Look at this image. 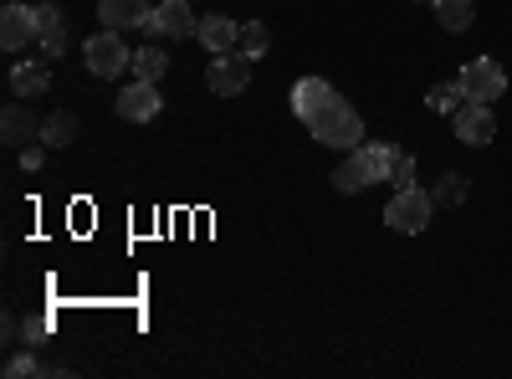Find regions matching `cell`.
<instances>
[{
  "mask_svg": "<svg viewBox=\"0 0 512 379\" xmlns=\"http://www.w3.org/2000/svg\"><path fill=\"white\" fill-rule=\"evenodd\" d=\"M313 139L318 144H328V149H359V139H364V123H359V108L354 103H344V98H333L313 123Z\"/></svg>",
  "mask_w": 512,
  "mask_h": 379,
  "instance_id": "cell-1",
  "label": "cell"
},
{
  "mask_svg": "<svg viewBox=\"0 0 512 379\" xmlns=\"http://www.w3.org/2000/svg\"><path fill=\"white\" fill-rule=\"evenodd\" d=\"M82 62H88V72L93 77H118V72H128L134 67V52L123 47V36L118 31H98V36H88L82 41Z\"/></svg>",
  "mask_w": 512,
  "mask_h": 379,
  "instance_id": "cell-2",
  "label": "cell"
},
{
  "mask_svg": "<svg viewBox=\"0 0 512 379\" xmlns=\"http://www.w3.org/2000/svg\"><path fill=\"white\" fill-rule=\"evenodd\" d=\"M431 210H436V200L410 185V190H395V200L384 205V221H390L400 236H420L425 226H431Z\"/></svg>",
  "mask_w": 512,
  "mask_h": 379,
  "instance_id": "cell-3",
  "label": "cell"
},
{
  "mask_svg": "<svg viewBox=\"0 0 512 379\" xmlns=\"http://www.w3.org/2000/svg\"><path fill=\"white\" fill-rule=\"evenodd\" d=\"M251 67H256V57H246V52H221V57H210V67H205L210 93H216V98H236V93H246Z\"/></svg>",
  "mask_w": 512,
  "mask_h": 379,
  "instance_id": "cell-4",
  "label": "cell"
},
{
  "mask_svg": "<svg viewBox=\"0 0 512 379\" xmlns=\"http://www.w3.org/2000/svg\"><path fill=\"white\" fill-rule=\"evenodd\" d=\"M461 93H466V103H492V98H502V88H507V72L492 62V57H472L461 67Z\"/></svg>",
  "mask_w": 512,
  "mask_h": 379,
  "instance_id": "cell-5",
  "label": "cell"
},
{
  "mask_svg": "<svg viewBox=\"0 0 512 379\" xmlns=\"http://www.w3.org/2000/svg\"><path fill=\"white\" fill-rule=\"evenodd\" d=\"M456 139H461V144H472V149L492 144V139H497L492 103H461V108H456Z\"/></svg>",
  "mask_w": 512,
  "mask_h": 379,
  "instance_id": "cell-6",
  "label": "cell"
},
{
  "mask_svg": "<svg viewBox=\"0 0 512 379\" xmlns=\"http://www.w3.org/2000/svg\"><path fill=\"white\" fill-rule=\"evenodd\" d=\"M159 108H164V98H159V88L154 82H128V88L118 93V118H128V123H149V118H159Z\"/></svg>",
  "mask_w": 512,
  "mask_h": 379,
  "instance_id": "cell-7",
  "label": "cell"
},
{
  "mask_svg": "<svg viewBox=\"0 0 512 379\" xmlns=\"http://www.w3.org/2000/svg\"><path fill=\"white\" fill-rule=\"evenodd\" d=\"M149 36H195V16H190V0H164V6L149 11L144 21Z\"/></svg>",
  "mask_w": 512,
  "mask_h": 379,
  "instance_id": "cell-8",
  "label": "cell"
},
{
  "mask_svg": "<svg viewBox=\"0 0 512 379\" xmlns=\"http://www.w3.org/2000/svg\"><path fill=\"white\" fill-rule=\"evenodd\" d=\"M333 98H338V93H333V82H328V77H303V82L292 88V113L303 118V123H313Z\"/></svg>",
  "mask_w": 512,
  "mask_h": 379,
  "instance_id": "cell-9",
  "label": "cell"
},
{
  "mask_svg": "<svg viewBox=\"0 0 512 379\" xmlns=\"http://www.w3.org/2000/svg\"><path fill=\"white\" fill-rule=\"evenodd\" d=\"M31 41H41L36 21H31V6H6V11H0V47L21 52V47H31Z\"/></svg>",
  "mask_w": 512,
  "mask_h": 379,
  "instance_id": "cell-10",
  "label": "cell"
},
{
  "mask_svg": "<svg viewBox=\"0 0 512 379\" xmlns=\"http://www.w3.org/2000/svg\"><path fill=\"white\" fill-rule=\"evenodd\" d=\"M364 185H374V164H369V154H364V144H359V149H349V159L333 170V190H338V195H359Z\"/></svg>",
  "mask_w": 512,
  "mask_h": 379,
  "instance_id": "cell-11",
  "label": "cell"
},
{
  "mask_svg": "<svg viewBox=\"0 0 512 379\" xmlns=\"http://www.w3.org/2000/svg\"><path fill=\"white\" fill-rule=\"evenodd\" d=\"M0 134H6V144L21 154L31 139H41V123H36V113L26 103H11L6 113H0Z\"/></svg>",
  "mask_w": 512,
  "mask_h": 379,
  "instance_id": "cell-12",
  "label": "cell"
},
{
  "mask_svg": "<svg viewBox=\"0 0 512 379\" xmlns=\"http://www.w3.org/2000/svg\"><path fill=\"white\" fill-rule=\"evenodd\" d=\"M195 36H200V47H205L210 57H221V52H236L241 26H236L231 16H205V21L195 26Z\"/></svg>",
  "mask_w": 512,
  "mask_h": 379,
  "instance_id": "cell-13",
  "label": "cell"
},
{
  "mask_svg": "<svg viewBox=\"0 0 512 379\" xmlns=\"http://www.w3.org/2000/svg\"><path fill=\"white\" fill-rule=\"evenodd\" d=\"M98 21L108 31H128L149 21V0H98Z\"/></svg>",
  "mask_w": 512,
  "mask_h": 379,
  "instance_id": "cell-14",
  "label": "cell"
},
{
  "mask_svg": "<svg viewBox=\"0 0 512 379\" xmlns=\"http://www.w3.org/2000/svg\"><path fill=\"white\" fill-rule=\"evenodd\" d=\"M52 88V67L47 62H21L16 72H11V93L16 98H41Z\"/></svg>",
  "mask_w": 512,
  "mask_h": 379,
  "instance_id": "cell-15",
  "label": "cell"
},
{
  "mask_svg": "<svg viewBox=\"0 0 512 379\" xmlns=\"http://www.w3.org/2000/svg\"><path fill=\"white\" fill-rule=\"evenodd\" d=\"M77 139V118L62 108V113H52V118H41V144L47 149H67Z\"/></svg>",
  "mask_w": 512,
  "mask_h": 379,
  "instance_id": "cell-16",
  "label": "cell"
},
{
  "mask_svg": "<svg viewBox=\"0 0 512 379\" xmlns=\"http://www.w3.org/2000/svg\"><path fill=\"white\" fill-rule=\"evenodd\" d=\"M128 72H134L139 82H159V77L169 72V52H159L154 41H149V47H139V52H134V67H128Z\"/></svg>",
  "mask_w": 512,
  "mask_h": 379,
  "instance_id": "cell-17",
  "label": "cell"
},
{
  "mask_svg": "<svg viewBox=\"0 0 512 379\" xmlns=\"http://www.w3.org/2000/svg\"><path fill=\"white\" fill-rule=\"evenodd\" d=\"M267 47H272V31H267L262 21H246L241 36H236V52H246V57H267Z\"/></svg>",
  "mask_w": 512,
  "mask_h": 379,
  "instance_id": "cell-18",
  "label": "cell"
},
{
  "mask_svg": "<svg viewBox=\"0 0 512 379\" xmlns=\"http://www.w3.org/2000/svg\"><path fill=\"white\" fill-rule=\"evenodd\" d=\"M436 16H441L446 31H466L477 11H472V0H436Z\"/></svg>",
  "mask_w": 512,
  "mask_h": 379,
  "instance_id": "cell-19",
  "label": "cell"
},
{
  "mask_svg": "<svg viewBox=\"0 0 512 379\" xmlns=\"http://www.w3.org/2000/svg\"><path fill=\"white\" fill-rule=\"evenodd\" d=\"M461 82H436V88L431 93H425V108H431V113H456L461 108Z\"/></svg>",
  "mask_w": 512,
  "mask_h": 379,
  "instance_id": "cell-20",
  "label": "cell"
},
{
  "mask_svg": "<svg viewBox=\"0 0 512 379\" xmlns=\"http://www.w3.org/2000/svg\"><path fill=\"white\" fill-rule=\"evenodd\" d=\"M384 180H390L395 190H410V185H415V154L395 149V154H390V175H384Z\"/></svg>",
  "mask_w": 512,
  "mask_h": 379,
  "instance_id": "cell-21",
  "label": "cell"
},
{
  "mask_svg": "<svg viewBox=\"0 0 512 379\" xmlns=\"http://www.w3.org/2000/svg\"><path fill=\"white\" fill-rule=\"evenodd\" d=\"M436 205H461L466 200V175H441V185L431 190Z\"/></svg>",
  "mask_w": 512,
  "mask_h": 379,
  "instance_id": "cell-22",
  "label": "cell"
},
{
  "mask_svg": "<svg viewBox=\"0 0 512 379\" xmlns=\"http://www.w3.org/2000/svg\"><path fill=\"white\" fill-rule=\"evenodd\" d=\"M31 21H36V36H52V31H62V11L52 6V0H41V6H31Z\"/></svg>",
  "mask_w": 512,
  "mask_h": 379,
  "instance_id": "cell-23",
  "label": "cell"
},
{
  "mask_svg": "<svg viewBox=\"0 0 512 379\" xmlns=\"http://www.w3.org/2000/svg\"><path fill=\"white\" fill-rule=\"evenodd\" d=\"M47 164V144H26L21 149V170H41Z\"/></svg>",
  "mask_w": 512,
  "mask_h": 379,
  "instance_id": "cell-24",
  "label": "cell"
},
{
  "mask_svg": "<svg viewBox=\"0 0 512 379\" xmlns=\"http://www.w3.org/2000/svg\"><path fill=\"white\" fill-rule=\"evenodd\" d=\"M36 369H41V364H36V354H16V359L6 364V374H11V379H21V374H36Z\"/></svg>",
  "mask_w": 512,
  "mask_h": 379,
  "instance_id": "cell-25",
  "label": "cell"
},
{
  "mask_svg": "<svg viewBox=\"0 0 512 379\" xmlns=\"http://www.w3.org/2000/svg\"><path fill=\"white\" fill-rule=\"evenodd\" d=\"M41 52H47V57H67V31H52V36H41Z\"/></svg>",
  "mask_w": 512,
  "mask_h": 379,
  "instance_id": "cell-26",
  "label": "cell"
}]
</instances>
